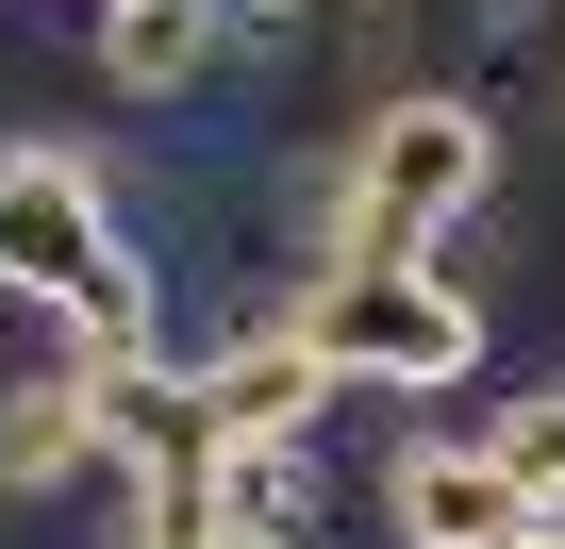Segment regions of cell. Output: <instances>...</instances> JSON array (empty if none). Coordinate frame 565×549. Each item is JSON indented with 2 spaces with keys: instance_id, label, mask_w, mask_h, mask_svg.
<instances>
[{
  "instance_id": "1",
  "label": "cell",
  "mask_w": 565,
  "mask_h": 549,
  "mask_svg": "<svg viewBox=\"0 0 565 549\" xmlns=\"http://www.w3.org/2000/svg\"><path fill=\"white\" fill-rule=\"evenodd\" d=\"M0 300H51L84 334V367L167 350V266L134 250L117 167L84 134H18V150H0Z\"/></svg>"
},
{
  "instance_id": "2",
  "label": "cell",
  "mask_w": 565,
  "mask_h": 549,
  "mask_svg": "<svg viewBox=\"0 0 565 549\" xmlns=\"http://www.w3.org/2000/svg\"><path fill=\"white\" fill-rule=\"evenodd\" d=\"M482 200H499V117H482L466 84H399L383 117H350V217H333V266H433Z\"/></svg>"
},
{
  "instance_id": "3",
  "label": "cell",
  "mask_w": 565,
  "mask_h": 549,
  "mask_svg": "<svg viewBox=\"0 0 565 549\" xmlns=\"http://www.w3.org/2000/svg\"><path fill=\"white\" fill-rule=\"evenodd\" d=\"M300 334H317V367L350 400H449L499 317L449 284V266H317V284H300Z\"/></svg>"
},
{
  "instance_id": "4",
  "label": "cell",
  "mask_w": 565,
  "mask_h": 549,
  "mask_svg": "<svg viewBox=\"0 0 565 549\" xmlns=\"http://www.w3.org/2000/svg\"><path fill=\"white\" fill-rule=\"evenodd\" d=\"M548 499L515 483V450L449 400H416V433L383 450V549H532Z\"/></svg>"
},
{
  "instance_id": "5",
  "label": "cell",
  "mask_w": 565,
  "mask_h": 549,
  "mask_svg": "<svg viewBox=\"0 0 565 549\" xmlns=\"http://www.w3.org/2000/svg\"><path fill=\"white\" fill-rule=\"evenodd\" d=\"M67 483H134L117 433H100V367H18L0 383V499H67Z\"/></svg>"
},
{
  "instance_id": "6",
  "label": "cell",
  "mask_w": 565,
  "mask_h": 549,
  "mask_svg": "<svg viewBox=\"0 0 565 549\" xmlns=\"http://www.w3.org/2000/svg\"><path fill=\"white\" fill-rule=\"evenodd\" d=\"M84 67H100L117 101H150V117H183V101L249 84V67H233V0H117Z\"/></svg>"
},
{
  "instance_id": "7",
  "label": "cell",
  "mask_w": 565,
  "mask_h": 549,
  "mask_svg": "<svg viewBox=\"0 0 565 549\" xmlns=\"http://www.w3.org/2000/svg\"><path fill=\"white\" fill-rule=\"evenodd\" d=\"M100 433H117V466H134V483H216V466H233V416H216V400H200V367H167V350L100 367Z\"/></svg>"
},
{
  "instance_id": "8",
  "label": "cell",
  "mask_w": 565,
  "mask_h": 549,
  "mask_svg": "<svg viewBox=\"0 0 565 549\" xmlns=\"http://www.w3.org/2000/svg\"><path fill=\"white\" fill-rule=\"evenodd\" d=\"M200 400H216L233 433H317L350 383L317 367V334H300V317H249V334H216V350H200Z\"/></svg>"
},
{
  "instance_id": "9",
  "label": "cell",
  "mask_w": 565,
  "mask_h": 549,
  "mask_svg": "<svg viewBox=\"0 0 565 549\" xmlns=\"http://www.w3.org/2000/svg\"><path fill=\"white\" fill-rule=\"evenodd\" d=\"M482 433H499V450H515V483L565 516V367H548V383H515V400H482Z\"/></svg>"
},
{
  "instance_id": "10",
  "label": "cell",
  "mask_w": 565,
  "mask_h": 549,
  "mask_svg": "<svg viewBox=\"0 0 565 549\" xmlns=\"http://www.w3.org/2000/svg\"><path fill=\"white\" fill-rule=\"evenodd\" d=\"M0 18H18V0H0Z\"/></svg>"
}]
</instances>
